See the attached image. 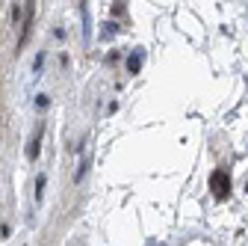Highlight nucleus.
Segmentation results:
<instances>
[{"label": "nucleus", "instance_id": "5", "mask_svg": "<svg viewBox=\"0 0 248 246\" xmlns=\"http://www.w3.org/2000/svg\"><path fill=\"white\" fill-rule=\"evenodd\" d=\"M36 107H47V95H39L36 98Z\"/></svg>", "mask_w": 248, "mask_h": 246}, {"label": "nucleus", "instance_id": "4", "mask_svg": "<svg viewBox=\"0 0 248 246\" xmlns=\"http://www.w3.org/2000/svg\"><path fill=\"white\" fill-rule=\"evenodd\" d=\"M42 190H45V178L39 175V181H36V199H42Z\"/></svg>", "mask_w": 248, "mask_h": 246}, {"label": "nucleus", "instance_id": "2", "mask_svg": "<svg viewBox=\"0 0 248 246\" xmlns=\"http://www.w3.org/2000/svg\"><path fill=\"white\" fill-rule=\"evenodd\" d=\"M39 148H42V128L36 131L33 142H30V148H27V158H30V160H36V158H39Z\"/></svg>", "mask_w": 248, "mask_h": 246}, {"label": "nucleus", "instance_id": "6", "mask_svg": "<svg viewBox=\"0 0 248 246\" xmlns=\"http://www.w3.org/2000/svg\"><path fill=\"white\" fill-rule=\"evenodd\" d=\"M245 190H248V181H245Z\"/></svg>", "mask_w": 248, "mask_h": 246}, {"label": "nucleus", "instance_id": "3", "mask_svg": "<svg viewBox=\"0 0 248 246\" xmlns=\"http://www.w3.org/2000/svg\"><path fill=\"white\" fill-rule=\"evenodd\" d=\"M139 66H142V59H139V56H130V59H127V69H130V71H136Z\"/></svg>", "mask_w": 248, "mask_h": 246}, {"label": "nucleus", "instance_id": "1", "mask_svg": "<svg viewBox=\"0 0 248 246\" xmlns=\"http://www.w3.org/2000/svg\"><path fill=\"white\" fill-rule=\"evenodd\" d=\"M210 190L216 193V199H228L231 196V178H228V172H213V178H210Z\"/></svg>", "mask_w": 248, "mask_h": 246}]
</instances>
